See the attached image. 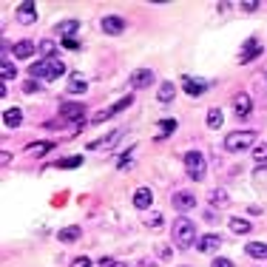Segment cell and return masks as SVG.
Listing matches in <instances>:
<instances>
[{"label": "cell", "mask_w": 267, "mask_h": 267, "mask_svg": "<svg viewBox=\"0 0 267 267\" xmlns=\"http://www.w3.org/2000/svg\"><path fill=\"white\" fill-rule=\"evenodd\" d=\"M29 74L37 77V80H57L66 74V63L60 57H51V60H37L29 66Z\"/></svg>", "instance_id": "6da1fadb"}, {"label": "cell", "mask_w": 267, "mask_h": 267, "mask_svg": "<svg viewBox=\"0 0 267 267\" xmlns=\"http://www.w3.org/2000/svg\"><path fill=\"white\" fill-rule=\"evenodd\" d=\"M174 239H176V247L188 250V247L193 244V239H196V225H193V219L179 216V219L174 222Z\"/></svg>", "instance_id": "7a4b0ae2"}, {"label": "cell", "mask_w": 267, "mask_h": 267, "mask_svg": "<svg viewBox=\"0 0 267 267\" xmlns=\"http://www.w3.org/2000/svg\"><path fill=\"white\" fill-rule=\"evenodd\" d=\"M253 142H256V131H233V134L225 137V151L239 153L244 148H250Z\"/></svg>", "instance_id": "3957f363"}, {"label": "cell", "mask_w": 267, "mask_h": 267, "mask_svg": "<svg viewBox=\"0 0 267 267\" xmlns=\"http://www.w3.org/2000/svg\"><path fill=\"white\" fill-rule=\"evenodd\" d=\"M185 171L193 182H202V179H205V156L199 151H188L185 153Z\"/></svg>", "instance_id": "277c9868"}, {"label": "cell", "mask_w": 267, "mask_h": 267, "mask_svg": "<svg viewBox=\"0 0 267 267\" xmlns=\"http://www.w3.org/2000/svg\"><path fill=\"white\" fill-rule=\"evenodd\" d=\"M131 103H134V97H131V94H128V97H122V100H116V103L111 105V108H103V111H97V114L91 116V125H103L105 119H111L114 114H119V111H125V108H128Z\"/></svg>", "instance_id": "5b68a950"}, {"label": "cell", "mask_w": 267, "mask_h": 267, "mask_svg": "<svg viewBox=\"0 0 267 267\" xmlns=\"http://www.w3.org/2000/svg\"><path fill=\"white\" fill-rule=\"evenodd\" d=\"M262 51H265V46H262V40L259 37H247L244 40V46H242V51H239V63H250V60H256V57H262Z\"/></svg>", "instance_id": "8992f818"}, {"label": "cell", "mask_w": 267, "mask_h": 267, "mask_svg": "<svg viewBox=\"0 0 267 267\" xmlns=\"http://www.w3.org/2000/svg\"><path fill=\"white\" fill-rule=\"evenodd\" d=\"M60 116H63V119H71V122H74V125H85V122H82V116H85V105L82 103H63L60 105Z\"/></svg>", "instance_id": "52a82bcc"}, {"label": "cell", "mask_w": 267, "mask_h": 267, "mask_svg": "<svg viewBox=\"0 0 267 267\" xmlns=\"http://www.w3.org/2000/svg\"><path fill=\"white\" fill-rule=\"evenodd\" d=\"M100 29H103V35H122L125 32V20L119 17V14H105L103 20H100Z\"/></svg>", "instance_id": "ba28073f"}, {"label": "cell", "mask_w": 267, "mask_h": 267, "mask_svg": "<svg viewBox=\"0 0 267 267\" xmlns=\"http://www.w3.org/2000/svg\"><path fill=\"white\" fill-rule=\"evenodd\" d=\"M219 247H222L219 233H205V236L196 239V250H202V253H213V250H219Z\"/></svg>", "instance_id": "9c48e42d"}, {"label": "cell", "mask_w": 267, "mask_h": 267, "mask_svg": "<svg viewBox=\"0 0 267 267\" xmlns=\"http://www.w3.org/2000/svg\"><path fill=\"white\" fill-rule=\"evenodd\" d=\"M131 88H134V91H140V88H148V85H151L153 82V71L151 69H137L134 71V74H131Z\"/></svg>", "instance_id": "30bf717a"}, {"label": "cell", "mask_w": 267, "mask_h": 267, "mask_svg": "<svg viewBox=\"0 0 267 267\" xmlns=\"http://www.w3.org/2000/svg\"><path fill=\"white\" fill-rule=\"evenodd\" d=\"M171 202H174V208L182 210V213L196 208V196H193V193H188V191H176L174 196H171Z\"/></svg>", "instance_id": "8fae6325"}, {"label": "cell", "mask_w": 267, "mask_h": 267, "mask_svg": "<svg viewBox=\"0 0 267 267\" xmlns=\"http://www.w3.org/2000/svg\"><path fill=\"white\" fill-rule=\"evenodd\" d=\"M14 17H17V23H20V26H32L37 20V6H35V3H20Z\"/></svg>", "instance_id": "7c38bea8"}, {"label": "cell", "mask_w": 267, "mask_h": 267, "mask_svg": "<svg viewBox=\"0 0 267 267\" xmlns=\"http://www.w3.org/2000/svg\"><path fill=\"white\" fill-rule=\"evenodd\" d=\"M233 111H236V116H239V119L250 116V111H253V103H250V97H247L244 91H239L236 97H233Z\"/></svg>", "instance_id": "4fadbf2b"}, {"label": "cell", "mask_w": 267, "mask_h": 267, "mask_svg": "<svg viewBox=\"0 0 267 267\" xmlns=\"http://www.w3.org/2000/svg\"><path fill=\"white\" fill-rule=\"evenodd\" d=\"M80 32V20H63V23L54 26V35H60L63 40H71V35Z\"/></svg>", "instance_id": "5bb4252c"}, {"label": "cell", "mask_w": 267, "mask_h": 267, "mask_svg": "<svg viewBox=\"0 0 267 267\" xmlns=\"http://www.w3.org/2000/svg\"><path fill=\"white\" fill-rule=\"evenodd\" d=\"M182 88H185V94H191V97H199V94H205L208 82L196 80V77H182Z\"/></svg>", "instance_id": "9a60e30c"}, {"label": "cell", "mask_w": 267, "mask_h": 267, "mask_svg": "<svg viewBox=\"0 0 267 267\" xmlns=\"http://www.w3.org/2000/svg\"><path fill=\"white\" fill-rule=\"evenodd\" d=\"M151 202H153V191H151V188H140V191L134 193V208L148 210V208H151Z\"/></svg>", "instance_id": "2e32d148"}, {"label": "cell", "mask_w": 267, "mask_h": 267, "mask_svg": "<svg viewBox=\"0 0 267 267\" xmlns=\"http://www.w3.org/2000/svg\"><path fill=\"white\" fill-rule=\"evenodd\" d=\"M174 97H176V85H174L171 80L162 82V85H159V91H156V100H159V105H171V103H174Z\"/></svg>", "instance_id": "e0dca14e"}, {"label": "cell", "mask_w": 267, "mask_h": 267, "mask_svg": "<svg viewBox=\"0 0 267 267\" xmlns=\"http://www.w3.org/2000/svg\"><path fill=\"white\" fill-rule=\"evenodd\" d=\"M12 54L14 57H20V60L35 57V43H32V40H20V43H14L12 46Z\"/></svg>", "instance_id": "ac0fdd59"}, {"label": "cell", "mask_w": 267, "mask_h": 267, "mask_svg": "<svg viewBox=\"0 0 267 267\" xmlns=\"http://www.w3.org/2000/svg\"><path fill=\"white\" fill-rule=\"evenodd\" d=\"M82 236V230L80 228H77V225H71V228H63V230H57V239L63 244H71V242H77V239H80Z\"/></svg>", "instance_id": "d6986e66"}, {"label": "cell", "mask_w": 267, "mask_h": 267, "mask_svg": "<svg viewBox=\"0 0 267 267\" xmlns=\"http://www.w3.org/2000/svg\"><path fill=\"white\" fill-rule=\"evenodd\" d=\"M119 137H122V128H116V131H111V134H108L105 140H97V142H91L88 148H91V151H103V148H108V145H114V142L119 140Z\"/></svg>", "instance_id": "ffe728a7"}, {"label": "cell", "mask_w": 267, "mask_h": 267, "mask_svg": "<svg viewBox=\"0 0 267 267\" xmlns=\"http://www.w3.org/2000/svg\"><path fill=\"white\" fill-rule=\"evenodd\" d=\"M37 51L43 54V60H51V57H57V43H54L51 37H46V40L37 43Z\"/></svg>", "instance_id": "44dd1931"}, {"label": "cell", "mask_w": 267, "mask_h": 267, "mask_svg": "<svg viewBox=\"0 0 267 267\" xmlns=\"http://www.w3.org/2000/svg\"><path fill=\"white\" fill-rule=\"evenodd\" d=\"M3 122H6V128H17L23 122V111H20V108H9V111L3 114Z\"/></svg>", "instance_id": "7402d4cb"}, {"label": "cell", "mask_w": 267, "mask_h": 267, "mask_svg": "<svg viewBox=\"0 0 267 267\" xmlns=\"http://www.w3.org/2000/svg\"><path fill=\"white\" fill-rule=\"evenodd\" d=\"M228 202H230V196H228V191H225V188L210 191V205H213V208H225Z\"/></svg>", "instance_id": "603a6c76"}, {"label": "cell", "mask_w": 267, "mask_h": 267, "mask_svg": "<svg viewBox=\"0 0 267 267\" xmlns=\"http://www.w3.org/2000/svg\"><path fill=\"white\" fill-rule=\"evenodd\" d=\"M51 148H57V145H54V142H32V145H29V153H32V156H46Z\"/></svg>", "instance_id": "cb8c5ba5"}, {"label": "cell", "mask_w": 267, "mask_h": 267, "mask_svg": "<svg viewBox=\"0 0 267 267\" xmlns=\"http://www.w3.org/2000/svg\"><path fill=\"white\" fill-rule=\"evenodd\" d=\"M0 77H3V80H14V77H17V69L12 66V60L9 57L0 60Z\"/></svg>", "instance_id": "d4e9b609"}, {"label": "cell", "mask_w": 267, "mask_h": 267, "mask_svg": "<svg viewBox=\"0 0 267 267\" xmlns=\"http://www.w3.org/2000/svg\"><path fill=\"white\" fill-rule=\"evenodd\" d=\"M85 88H88V82L82 80L80 74H74L69 82V94H85Z\"/></svg>", "instance_id": "484cf974"}, {"label": "cell", "mask_w": 267, "mask_h": 267, "mask_svg": "<svg viewBox=\"0 0 267 267\" xmlns=\"http://www.w3.org/2000/svg\"><path fill=\"white\" fill-rule=\"evenodd\" d=\"M230 230L236 233V236H244V233H250V222L236 216V219H230Z\"/></svg>", "instance_id": "4316f807"}, {"label": "cell", "mask_w": 267, "mask_h": 267, "mask_svg": "<svg viewBox=\"0 0 267 267\" xmlns=\"http://www.w3.org/2000/svg\"><path fill=\"white\" fill-rule=\"evenodd\" d=\"M247 256H253V259H265V256H267V244L265 242H250V244H247Z\"/></svg>", "instance_id": "83f0119b"}, {"label": "cell", "mask_w": 267, "mask_h": 267, "mask_svg": "<svg viewBox=\"0 0 267 267\" xmlns=\"http://www.w3.org/2000/svg\"><path fill=\"white\" fill-rule=\"evenodd\" d=\"M176 131V119H159V134H156V140H165L168 134H174Z\"/></svg>", "instance_id": "f1b7e54d"}, {"label": "cell", "mask_w": 267, "mask_h": 267, "mask_svg": "<svg viewBox=\"0 0 267 267\" xmlns=\"http://www.w3.org/2000/svg\"><path fill=\"white\" fill-rule=\"evenodd\" d=\"M222 122H225V114H222L219 108H210L208 111V128H222Z\"/></svg>", "instance_id": "f546056e"}, {"label": "cell", "mask_w": 267, "mask_h": 267, "mask_svg": "<svg viewBox=\"0 0 267 267\" xmlns=\"http://www.w3.org/2000/svg\"><path fill=\"white\" fill-rule=\"evenodd\" d=\"M82 165V156H66V159H60L57 168H80Z\"/></svg>", "instance_id": "4dcf8cb0"}, {"label": "cell", "mask_w": 267, "mask_h": 267, "mask_svg": "<svg viewBox=\"0 0 267 267\" xmlns=\"http://www.w3.org/2000/svg\"><path fill=\"white\" fill-rule=\"evenodd\" d=\"M145 225H148V228H162V213H156V210L148 213V216H145Z\"/></svg>", "instance_id": "1f68e13d"}, {"label": "cell", "mask_w": 267, "mask_h": 267, "mask_svg": "<svg viewBox=\"0 0 267 267\" xmlns=\"http://www.w3.org/2000/svg\"><path fill=\"white\" fill-rule=\"evenodd\" d=\"M253 159H256L259 165H262V162H267V145H265V142H262L259 148H253Z\"/></svg>", "instance_id": "d6a6232c"}, {"label": "cell", "mask_w": 267, "mask_h": 267, "mask_svg": "<svg viewBox=\"0 0 267 267\" xmlns=\"http://www.w3.org/2000/svg\"><path fill=\"white\" fill-rule=\"evenodd\" d=\"M116 168H119V171H131V168H134V162H131V156H119V162H116Z\"/></svg>", "instance_id": "836d02e7"}, {"label": "cell", "mask_w": 267, "mask_h": 267, "mask_svg": "<svg viewBox=\"0 0 267 267\" xmlns=\"http://www.w3.org/2000/svg\"><path fill=\"white\" fill-rule=\"evenodd\" d=\"M71 267H91V259H88V256H77V259L71 262Z\"/></svg>", "instance_id": "e575fe53"}, {"label": "cell", "mask_w": 267, "mask_h": 267, "mask_svg": "<svg viewBox=\"0 0 267 267\" xmlns=\"http://www.w3.org/2000/svg\"><path fill=\"white\" fill-rule=\"evenodd\" d=\"M210 267H233V262H230V259H225V256H219V259L210 262Z\"/></svg>", "instance_id": "d590c367"}, {"label": "cell", "mask_w": 267, "mask_h": 267, "mask_svg": "<svg viewBox=\"0 0 267 267\" xmlns=\"http://www.w3.org/2000/svg\"><path fill=\"white\" fill-rule=\"evenodd\" d=\"M256 9H259L256 0H244V3H242V12H256Z\"/></svg>", "instance_id": "8d00e7d4"}, {"label": "cell", "mask_w": 267, "mask_h": 267, "mask_svg": "<svg viewBox=\"0 0 267 267\" xmlns=\"http://www.w3.org/2000/svg\"><path fill=\"white\" fill-rule=\"evenodd\" d=\"M97 265H100V267H114L116 262H114V259H111V256H103V259H100Z\"/></svg>", "instance_id": "74e56055"}, {"label": "cell", "mask_w": 267, "mask_h": 267, "mask_svg": "<svg viewBox=\"0 0 267 267\" xmlns=\"http://www.w3.org/2000/svg\"><path fill=\"white\" fill-rule=\"evenodd\" d=\"M9 162H12V153H9V151H3V153H0V165L6 168V165H9Z\"/></svg>", "instance_id": "f35d334b"}, {"label": "cell", "mask_w": 267, "mask_h": 267, "mask_svg": "<svg viewBox=\"0 0 267 267\" xmlns=\"http://www.w3.org/2000/svg\"><path fill=\"white\" fill-rule=\"evenodd\" d=\"M159 256H162V259H171V256H174V250H171V247H159Z\"/></svg>", "instance_id": "ab89813d"}, {"label": "cell", "mask_w": 267, "mask_h": 267, "mask_svg": "<svg viewBox=\"0 0 267 267\" xmlns=\"http://www.w3.org/2000/svg\"><path fill=\"white\" fill-rule=\"evenodd\" d=\"M63 46H66V48H77V46H80V43H77V40L71 37V40H63Z\"/></svg>", "instance_id": "60d3db41"}, {"label": "cell", "mask_w": 267, "mask_h": 267, "mask_svg": "<svg viewBox=\"0 0 267 267\" xmlns=\"http://www.w3.org/2000/svg\"><path fill=\"white\" fill-rule=\"evenodd\" d=\"M205 219H208V222H219V216H216L213 210H205Z\"/></svg>", "instance_id": "b9f144b4"}, {"label": "cell", "mask_w": 267, "mask_h": 267, "mask_svg": "<svg viewBox=\"0 0 267 267\" xmlns=\"http://www.w3.org/2000/svg\"><path fill=\"white\" fill-rule=\"evenodd\" d=\"M140 267H156V265H153V262H148V259H145V262H140Z\"/></svg>", "instance_id": "7bdbcfd3"}, {"label": "cell", "mask_w": 267, "mask_h": 267, "mask_svg": "<svg viewBox=\"0 0 267 267\" xmlns=\"http://www.w3.org/2000/svg\"><path fill=\"white\" fill-rule=\"evenodd\" d=\"M114 267H128V265H125V262H116V265H114Z\"/></svg>", "instance_id": "ee69618b"}, {"label": "cell", "mask_w": 267, "mask_h": 267, "mask_svg": "<svg viewBox=\"0 0 267 267\" xmlns=\"http://www.w3.org/2000/svg\"><path fill=\"white\" fill-rule=\"evenodd\" d=\"M182 267H188V265H182Z\"/></svg>", "instance_id": "f6af8a7d"}, {"label": "cell", "mask_w": 267, "mask_h": 267, "mask_svg": "<svg viewBox=\"0 0 267 267\" xmlns=\"http://www.w3.org/2000/svg\"><path fill=\"white\" fill-rule=\"evenodd\" d=\"M265 80H267V77H265Z\"/></svg>", "instance_id": "bcb514c9"}]
</instances>
